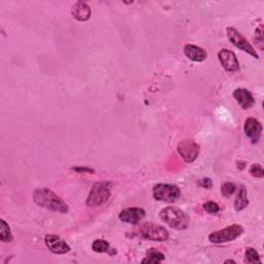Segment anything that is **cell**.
<instances>
[{"label": "cell", "instance_id": "1", "mask_svg": "<svg viewBox=\"0 0 264 264\" xmlns=\"http://www.w3.org/2000/svg\"><path fill=\"white\" fill-rule=\"evenodd\" d=\"M34 202L44 207L46 210L66 214L68 213V205L57 195L48 188H43V189H36L33 193Z\"/></svg>", "mask_w": 264, "mask_h": 264}, {"label": "cell", "instance_id": "2", "mask_svg": "<svg viewBox=\"0 0 264 264\" xmlns=\"http://www.w3.org/2000/svg\"><path fill=\"white\" fill-rule=\"evenodd\" d=\"M159 216L169 227L177 230H185L190 224V219L188 215L176 206L164 207L159 213Z\"/></svg>", "mask_w": 264, "mask_h": 264}, {"label": "cell", "instance_id": "3", "mask_svg": "<svg viewBox=\"0 0 264 264\" xmlns=\"http://www.w3.org/2000/svg\"><path fill=\"white\" fill-rule=\"evenodd\" d=\"M111 183L102 181L94 184L87 198V205L91 207H97L103 205L110 197Z\"/></svg>", "mask_w": 264, "mask_h": 264}, {"label": "cell", "instance_id": "4", "mask_svg": "<svg viewBox=\"0 0 264 264\" xmlns=\"http://www.w3.org/2000/svg\"><path fill=\"white\" fill-rule=\"evenodd\" d=\"M138 233L141 237L153 241H164L169 238V233L163 226L152 222L143 224L139 228Z\"/></svg>", "mask_w": 264, "mask_h": 264}, {"label": "cell", "instance_id": "5", "mask_svg": "<svg viewBox=\"0 0 264 264\" xmlns=\"http://www.w3.org/2000/svg\"><path fill=\"white\" fill-rule=\"evenodd\" d=\"M243 233L242 226L233 224L231 226H227L223 229L217 230L209 235V240L213 243H223L228 242L236 239Z\"/></svg>", "mask_w": 264, "mask_h": 264}, {"label": "cell", "instance_id": "6", "mask_svg": "<svg viewBox=\"0 0 264 264\" xmlns=\"http://www.w3.org/2000/svg\"><path fill=\"white\" fill-rule=\"evenodd\" d=\"M181 196L180 188L171 184H158L153 188V197L162 202H175Z\"/></svg>", "mask_w": 264, "mask_h": 264}, {"label": "cell", "instance_id": "7", "mask_svg": "<svg viewBox=\"0 0 264 264\" xmlns=\"http://www.w3.org/2000/svg\"><path fill=\"white\" fill-rule=\"evenodd\" d=\"M227 31V36H228V40L230 41V43L236 47L237 49L243 51L244 53H247L249 55H251L253 58L255 59H259V56L256 52V50L254 49V47L247 41L246 37H244L241 33H239L235 28L233 27H228L226 29Z\"/></svg>", "mask_w": 264, "mask_h": 264}, {"label": "cell", "instance_id": "8", "mask_svg": "<svg viewBox=\"0 0 264 264\" xmlns=\"http://www.w3.org/2000/svg\"><path fill=\"white\" fill-rule=\"evenodd\" d=\"M178 152L187 163H192L199 155V146L192 140H184L178 145Z\"/></svg>", "mask_w": 264, "mask_h": 264}, {"label": "cell", "instance_id": "9", "mask_svg": "<svg viewBox=\"0 0 264 264\" xmlns=\"http://www.w3.org/2000/svg\"><path fill=\"white\" fill-rule=\"evenodd\" d=\"M218 58L223 68L228 72H236L239 70V62L235 54L227 49H223L218 53Z\"/></svg>", "mask_w": 264, "mask_h": 264}, {"label": "cell", "instance_id": "10", "mask_svg": "<svg viewBox=\"0 0 264 264\" xmlns=\"http://www.w3.org/2000/svg\"><path fill=\"white\" fill-rule=\"evenodd\" d=\"M45 241H46L48 249L54 254L62 255V254H66L70 251V247L68 246V244L61 237H59L57 235L48 234L45 237Z\"/></svg>", "mask_w": 264, "mask_h": 264}, {"label": "cell", "instance_id": "11", "mask_svg": "<svg viewBox=\"0 0 264 264\" xmlns=\"http://www.w3.org/2000/svg\"><path fill=\"white\" fill-rule=\"evenodd\" d=\"M145 216L146 212L141 207H128L120 213L119 219L127 224H138L145 218Z\"/></svg>", "mask_w": 264, "mask_h": 264}, {"label": "cell", "instance_id": "12", "mask_svg": "<svg viewBox=\"0 0 264 264\" xmlns=\"http://www.w3.org/2000/svg\"><path fill=\"white\" fill-rule=\"evenodd\" d=\"M244 132L252 144H257L261 137L262 125L255 118H249L244 122Z\"/></svg>", "mask_w": 264, "mask_h": 264}, {"label": "cell", "instance_id": "13", "mask_svg": "<svg viewBox=\"0 0 264 264\" xmlns=\"http://www.w3.org/2000/svg\"><path fill=\"white\" fill-rule=\"evenodd\" d=\"M233 97L236 100V102L240 105V107L243 109L250 108L255 102L254 97L251 94V92L247 89H243V88L236 89L233 92Z\"/></svg>", "mask_w": 264, "mask_h": 264}, {"label": "cell", "instance_id": "14", "mask_svg": "<svg viewBox=\"0 0 264 264\" xmlns=\"http://www.w3.org/2000/svg\"><path fill=\"white\" fill-rule=\"evenodd\" d=\"M184 53L187 58L194 62H202L207 58L206 51L194 45H186L184 47Z\"/></svg>", "mask_w": 264, "mask_h": 264}, {"label": "cell", "instance_id": "15", "mask_svg": "<svg viewBox=\"0 0 264 264\" xmlns=\"http://www.w3.org/2000/svg\"><path fill=\"white\" fill-rule=\"evenodd\" d=\"M72 17L80 22L88 21L91 17V9L90 7L83 2L75 3L71 9Z\"/></svg>", "mask_w": 264, "mask_h": 264}, {"label": "cell", "instance_id": "16", "mask_svg": "<svg viewBox=\"0 0 264 264\" xmlns=\"http://www.w3.org/2000/svg\"><path fill=\"white\" fill-rule=\"evenodd\" d=\"M248 204H249V199L247 195V190H246V188L241 186L238 191V194L235 198V201H234V209L235 211L239 212V211H242L243 209H246Z\"/></svg>", "mask_w": 264, "mask_h": 264}, {"label": "cell", "instance_id": "17", "mask_svg": "<svg viewBox=\"0 0 264 264\" xmlns=\"http://www.w3.org/2000/svg\"><path fill=\"white\" fill-rule=\"evenodd\" d=\"M165 259V256L163 253H161L160 251L157 250H150L147 253V257L142 261L143 263H152V264H156V263H161L163 262Z\"/></svg>", "mask_w": 264, "mask_h": 264}, {"label": "cell", "instance_id": "18", "mask_svg": "<svg viewBox=\"0 0 264 264\" xmlns=\"http://www.w3.org/2000/svg\"><path fill=\"white\" fill-rule=\"evenodd\" d=\"M0 237H2V240L4 242H8L13 239L10 226L5 220H0Z\"/></svg>", "mask_w": 264, "mask_h": 264}, {"label": "cell", "instance_id": "19", "mask_svg": "<svg viewBox=\"0 0 264 264\" xmlns=\"http://www.w3.org/2000/svg\"><path fill=\"white\" fill-rule=\"evenodd\" d=\"M92 249L96 253H106L109 250V243L103 239H96L92 243Z\"/></svg>", "mask_w": 264, "mask_h": 264}, {"label": "cell", "instance_id": "20", "mask_svg": "<svg viewBox=\"0 0 264 264\" xmlns=\"http://www.w3.org/2000/svg\"><path fill=\"white\" fill-rule=\"evenodd\" d=\"M244 260L248 263H261L258 252L253 248H248L244 254Z\"/></svg>", "mask_w": 264, "mask_h": 264}, {"label": "cell", "instance_id": "21", "mask_svg": "<svg viewBox=\"0 0 264 264\" xmlns=\"http://www.w3.org/2000/svg\"><path fill=\"white\" fill-rule=\"evenodd\" d=\"M236 190V186L233 183L227 182V183H224L221 187V193L224 197H230Z\"/></svg>", "mask_w": 264, "mask_h": 264}, {"label": "cell", "instance_id": "22", "mask_svg": "<svg viewBox=\"0 0 264 264\" xmlns=\"http://www.w3.org/2000/svg\"><path fill=\"white\" fill-rule=\"evenodd\" d=\"M255 41H256V46L259 48V50L263 51L264 36H263V27L262 26H259L255 30Z\"/></svg>", "mask_w": 264, "mask_h": 264}, {"label": "cell", "instance_id": "23", "mask_svg": "<svg viewBox=\"0 0 264 264\" xmlns=\"http://www.w3.org/2000/svg\"><path fill=\"white\" fill-rule=\"evenodd\" d=\"M203 210L209 214H217L220 211V206L214 201H209L203 204Z\"/></svg>", "mask_w": 264, "mask_h": 264}, {"label": "cell", "instance_id": "24", "mask_svg": "<svg viewBox=\"0 0 264 264\" xmlns=\"http://www.w3.org/2000/svg\"><path fill=\"white\" fill-rule=\"evenodd\" d=\"M250 174L252 177L258 179H262L264 177L263 168L260 164H252V166L250 167Z\"/></svg>", "mask_w": 264, "mask_h": 264}, {"label": "cell", "instance_id": "25", "mask_svg": "<svg viewBox=\"0 0 264 264\" xmlns=\"http://www.w3.org/2000/svg\"><path fill=\"white\" fill-rule=\"evenodd\" d=\"M198 184H199L201 187L205 188V189H211L212 186H213V182H212V180L209 179V178H204V179L200 180Z\"/></svg>", "mask_w": 264, "mask_h": 264}, {"label": "cell", "instance_id": "26", "mask_svg": "<svg viewBox=\"0 0 264 264\" xmlns=\"http://www.w3.org/2000/svg\"><path fill=\"white\" fill-rule=\"evenodd\" d=\"M73 171L78 172V173H84V174H91L94 173V169L90 167H72Z\"/></svg>", "mask_w": 264, "mask_h": 264}, {"label": "cell", "instance_id": "27", "mask_svg": "<svg viewBox=\"0 0 264 264\" xmlns=\"http://www.w3.org/2000/svg\"><path fill=\"white\" fill-rule=\"evenodd\" d=\"M225 263H235V261H233V260H226Z\"/></svg>", "mask_w": 264, "mask_h": 264}]
</instances>
